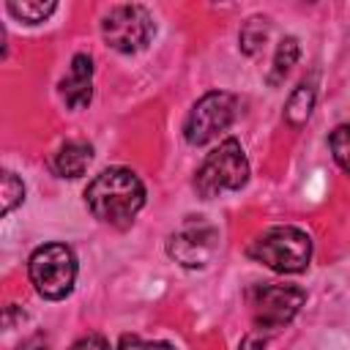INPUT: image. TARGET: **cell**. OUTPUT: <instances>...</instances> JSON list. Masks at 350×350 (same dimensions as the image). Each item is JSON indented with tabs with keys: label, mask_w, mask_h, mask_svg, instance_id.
<instances>
[{
	"label": "cell",
	"mask_w": 350,
	"mask_h": 350,
	"mask_svg": "<svg viewBox=\"0 0 350 350\" xmlns=\"http://www.w3.org/2000/svg\"><path fill=\"white\" fill-rule=\"evenodd\" d=\"M85 202L98 221L112 227H129L145 205V186L131 170L109 167L88 183Z\"/></svg>",
	"instance_id": "6da1fadb"
},
{
	"label": "cell",
	"mask_w": 350,
	"mask_h": 350,
	"mask_svg": "<svg viewBox=\"0 0 350 350\" xmlns=\"http://www.w3.org/2000/svg\"><path fill=\"white\" fill-rule=\"evenodd\" d=\"M246 254L271 271L301 273L312 260V238L298 227H271L249 243Z\"/></svg>",
	"instance_id": "7a4b0ae2"
},
{
	"label": "cell",
	"mask_w": 350,
	"mask_h": 350,
	"mask_svg": "<svg viewBox=\"0 0 350 350\" xmlns=\"http://www.w3.org/2000/svg\"><path fill=\"white\" fill-rule=\"evenodd\" d=\"M249 180V161L246 153L241 148L238 139H224L219 142V148H213L205 161L200 164L197 175H194V189L200 191V197L211 200L219 197L221 191H238L243 189Z\"/></svg>",
	"instance_id": "3957f363"
},
{
	"label": "cell",
	"mask_w": 350,
	"mask_h": 350,
	"mask_svg": "<svg viewBox=\"0 0 350 350\" xmlns=\"http://www.w3.org/2000/svg\"><path fill=\"white\" fill-rule=\"evenodd\" d=\"M27 273L41 298L60 301L74 290L77 257L66 243H44L30 254Z\"/></svg>",
	"instance_id": "277c9868"
},
{
	"label": "cell",
	"mask_w": 350,
	"mask_h": 350,
	"mask_svg": "<svg viewBox=\"0 0 350 350\" xmlns=\"http://www.w3.org/2000/svg\"><path fill=\"white\" fill-rule=\"evenodd\" d=\"M238 112V98L232 93L224 90H211L205 93L189 112L186 123H183V137L189 145H205L211 139H216L224 129H230V123L235 120Z\"/></svg>",
	"instance_id": "5b68a950"
},
{
	"label": "cell",
	"mask_w": 350,
	"mask_h": 350,
	"mask_svg": "<svg viewBox=\"0 0 350 350\" xmlns=\"http://www.w3.org/2000/svg\"><path fill=\"white\" fill-rule=\"evenodd\" d=\"M306 293L295 284H257L249 293L252 320L257 331H273L287 325L304 306Z\"/></svg>",
	"instance_id": "8992f818"
},
{
	"label": "cell",
	"mask_w": 350,
	"mask_h": 350,
	"mask_svg": "<svg viewBox=\"0 0 350 350\" xmlns=\"http://www.w3.org/2000/svg\"><path fill=\"white\" fill-rule=\"evenodd\" d=\"M101 36L115 52L134 55V52L145 49L148 41L153 38V19H150L148 8L137 5V3L115 5L101 22Z\"/></svg>",
	"instance_id": "52a82bcc"
},
{
	"label": "cell",
	"mask_w": 350,
	"mask_h": 350,
	"mask_svg": "<svg viewBox=\"0 0 350 350\" xmlns=\"http://www.w3.org/2000/svg\"><path fill=\"white\" fill-rule=\"evenodd\" d=\"M216 246H219V230L202 216H189L170 235L167 254L183 268H202L211 262Z\"/></svg>",
	"instance_id": "ba28073f"
},
{
	"label": "cell",
	"mask_w": 350,
	"mask_h": 350,
	"mask_svg": "<svg viewBox=\"0 0 350 350\" xmlns=\"http://www.w3.org/2000/svg\"><path fill=\"white\" fill-rule=\"evenodd\" d=\"M60 96L68 109H85L93 98V60L90 55H74L68 74L60 79Z\"/></svg>",
	"instance_id": "9c48e42d"
},
{
	"label": "cell",
	"mask_w": 350,
	"mask_h": 350,
	"mask_svg": "<svg viewBox=\"0 0 350 350\" xmlns=\"http://www.w3.org/2000/svg\"><path fill=\"white\" fill-rule=\"evenodd\" d=\"M93 159V148L88 142H66L55 156V172L60 178H79L85 175L88 164Z\"/></svg>",
	"instance_id": "30bf717a"
},
{
	"label": "cell",
	"mask_w": 350,
	"mask_h": 350,
	"mask_svg": "<svg viewBox=\"0 0 350 350\" xmlns=\"http://www.w3.org/2000/svg\"><path fill=\"white\" fill-rule=\"evenodd\" d=\"M312 107H314V85H312V82H301V85L290 93V98H287V104H284V118H287V123H290L293 129H301V126L309 120Z\"/></svg>",
	"instance_id": "8fae6325"
},
{
	"label": "cell",
	"mask_w": 350,
	"mask_h": 350,
	"mask_svg": "<svg viewBox=\"0 0 350 350\" xmlns=\"http://www.w3.org/2000/svg\"><path fill=\"white\" fill-rule=\"evenodd\" d=\"M5 8H8V14L16 16V19L27 22V25H38V22H44L49 14H55L57 3H52V0H11Z\"/></svg>",
	"instance_id": "7c38bea8"
},
{
	"label": "cell",
	"mask_w": 350,
	"mask_h": 350,
	"mask_svg": "<svg viewBox=\"0 0 350 350\" xmlns=\"http://www.w3.org/2000/svg\"><path fill=\"white\" fill-rule=\"evenodd\" d=\"M298 41L293 38V36H287V38H282L279 41V46H276V55H273V66H271V74H268V82L271 85H279L287 74H290V68L295 66V60H298Z\"/></svg>",
	"instance_id": "4fadbf2b"
},
{
	"label": "cell",
	"mask_w": 350,
	"mask_h": 350,
	"mask_svg": "<svg viewBox=\"0 0 350 350\" xmlns=\"http://www.w3.org/2000/svg\"><path fill=\"white\" fill-rule=\"evenodd\" d=\"M268 38V19L265 16H252L243 22L241 33H238V44L246 55H254Z\"/></svg>",
	"instance_id": "5bb4252c"
},
{
	"label": "cell",
	"mask_w": 350,
	"mask_h": 350,
	"mask_svg": "<svg viewBox=\"0 0 350 350\" xmlns=\"http://www.w3.org/2000/svg\"><path fill=\"white\" fill-rule=\"evenodd\" d=\"M25 200V183L14 172H3L0 183V202H3V216H8L19 202Z\"/></svg>",
	"instance_id": "9a60e30c"
},
{
	"label": "cell",
	"mask_w": 350,
	"mask_h": 350,
	"mask_svg": "<svg viewBox=\"0 0 350 350\" xmlns=\"http://www.w3.org/2000/svg\"><path fill=\"white\" fill-rule=\"evenodd\" d=\"M328 145H331V153H334L336 164L345 172H350V123L336 126L331 131V137H328Z\"/></svg>",
	"instance_id": "2e32d148"
},
{
	"label": "cell",
	"mask_w": 350,
	"mask_h": 350,
	"mask_svg": "<svg viewBox=\"0 0 350 350\" xmlns=\"http://www.w3.org/2000/svg\"><path fill=\"white\" fill-rule=\"evenodd\" d=\"M118 350H175L170 342H145L134 334H123L118 342Z\"/></svg>",
	"instance_id": "e0dca14e"
},
{
	"label": "cell",
	"mask_w": 350,
	"mask_h": 350,
	"mask_svg": "<svg viewBox=\"0 0 350 350\" xmlns=\"http://www.w3.org/2000/svg\"><path fill=\"white\" fill-rule=\"evenodd\" d=\"M71 350H109V345H107V339H104V336L90 334V336H82L79 342H74V345H71Z\"/></svg>",
	"instance_id": "ac0fdd59"
},
{
	"label": "cell",
	"mask_w": 350,
	"mask_h": 350,
	"mask_svg": "<svg viewBox=\"0 0 350 350\" xmlns=\"http://www.w3.org/2000/svg\"><path fill=\"white\" fill-rule=\"evenodd\" d=\"M262 347H265V339H262V334H260V331L246 334V336H243V342H241V350H262Z\"/></svg>",
	"instance_id": "d6986e66"
},
{
	"label": "cell",
	"mask_w": 350,
	"mask_h": 350,
	"mask_svg": "<svg viewBox=\"0 0 350 350\" xmlns=\"http://www.w3.org/2000/svg\"><path fill=\"white\" fill-rule=\"evenodd\" d=\"M16 350H46V339H44V336H30V339L22 342Z\"/></svg>",
	"instance_id": "ffe728a7"
}]
</instances>
